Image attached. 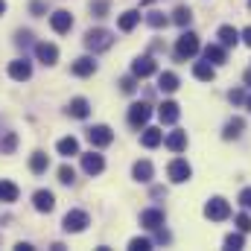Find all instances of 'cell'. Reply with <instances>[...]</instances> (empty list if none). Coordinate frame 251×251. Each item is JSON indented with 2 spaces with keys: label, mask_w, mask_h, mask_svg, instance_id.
Segmentation results:
<instances>
[{
  "label": "cell",
  "mask_w": 251,
  "mask_h": 251,
  "mask_svg": "<svg viewBox=\"0 0 251 251\" xmlns=\"http://www.w3.org/2000/svg\"><path fill=\"white\" fill-rule=\"evenodd\" d=\"M246 85H251V70L246 73Z\"/></svg>",
  "instance_id": "42"
},
{
  "label": "cell",
  "mask_w": 251,
  "mask_h": 251,
  "mask_svg": "<svg viewBox=\"0 0 251 251\" xmlns=\"http://www.w3.org/2000/svg\"><path fill=\"white\" fill-rule=\"evenodd\" d=\"M50 26H53L56 32H70V26H73V15L64 12V9L53 12V15H50Z\"/></svg>",
  "instance_id": "14"
},
{
  "label": "cell",
  "mask_w": 251,
  "mask_h": 251,
  "mask_svg": "<svg viewBox=\"0 0 251 251\" xmlns=\"http://www.w3.org/2000/svg\"><path fill=\"white\" fill-rule=\"evenodd\" d=\"M128 249L131 251H149L152 249V240H146V237H134V240L128 243Z\"/></svg>",
  "instance_id": "34"
},
{
  "label": "cell",
  "mask_w": 251,
  "mask_h": 251,
  "mask_svg": "<svg viewBox=\"0 0 251 251\" xmlns=\"http://www.w3.org/2000/svg\"><path fill=\"white\" fill-rule=\"evenodd\" d=\"M170 181H176V184H184L190 176H193V170H190V164L184 161V158H176L173 164H170Z\"/></svg>",
  "instance_id": "8"
},
{
  "label": "cell",
  "mask_w": 251,
  "mask_h": 251,
  "mask_svg": "<svg viewBox=\"0 0 251 251\" xmlns=\"http://www.w3.org/2000/svg\"><path fill=\"white\" fill-rule=\"evenodd\" d=\"M204 59L210 64H222L225 62V47H222V44H207V47H204Z\"/></svg>",
  "instance_id": "26"
},
{
  "label": "cell",
  "mask_w": 251,
  "mask_h": 251,
  "mask_svg": "<svg viewBox=\"0 0 251 251\" xmlns=\"http://www.w3.org/2000/svg\"><path fill=\"white\" fill-rule=\"evenodd\" d=\"M15 146H18V137H15L12 131H6V134L0 137V152H6V155H9V152H15Z\"/></svg>",
  "instance_id": "32"
},
{
  "label": "cell",
  "mask_w": 251,
  "mask_h": 251,
  "mask_svg": "<svg viewBox=\"0 0 251 251\" xmlns=\"http://www.w3.org/2000/svg\"><path fill=\"white\" fill-rule=\"evenodd\" d=\"M199 53V35L196 32H181L178 44H176V56L178 59H193Z\"/></svg>",
  "instance_id": "2"
},
{
  "label": "cell",
  "mask_w": 251,
  "mask_h": 251,
  "mask_svg": "<svg viewBox=\"0 0 251 251\" xmlns=\"http://www.w3.org/2000/svg\"><path fill=\"white\" fill-rule=\"evenodd\" d=\"M190 21H193V12H190L187 6H178V9L173 12V24H178V26H187Z\"/></svg>",
  "instance_id": "30"
},
{
  "label": "cell",
  "mask_w": 251,
  "mask_h": 251,
  "mask_svg": "<svg viewBox=\"0 0 251 251\" xmlns=\"http://www.w3.org/2000/svg\"><path fill=\"white\" fill-rule=\"evenodd\" d=\"M94 70H97V62H94L91 56H82V59L73 62V73H76V76H91Z\"/></svg>",
  "instance_id": "23"
},
{
  "label": "cell",
  "mask_w": 251,
  "mask_h": 251,
  "mask_svg": "<svg viewBox=\"0 0 251 251\" xmlns=\"http://www.w3.org/2000/svg\"><path fill=\"white\" fill-rule=\"evenodd\" d=\"M243 246H246L243 231H240V234H228V237H225V249H243Z\"/></svg>",
  "instance_id": "33"
},
{
  "label": "cell",
  "mask_w": 251,
  "mask_h": 251,
  "mask_svg": "<svg viewBox=\"0 0 251 251\" xmlns=\"http://www.w3.org/2000/svg\"><path fill=\"white\" fill-rule=\"evenodd\" d=\"M216 35H219V44H222V47H237V44H240V32H237L234 26H219Z\"/></svg>",
  "instance_id": "19"
},
{
  "label": "cell",
  "mask_w": 251,
  "mask_h": 251,
  "mask_svg": "<svg viewBox=\"0 0 251 251\" xmlns=\"http://www.w3.org/2000/svg\"><path fill=\"white\" fill-rule=\"evenodd\" d=\"M82 170H85L88 176H100V173L105 170V161H102V155H97V152H88V155H82Z\"/></svg>",
  "instance_id": "9"
},
{
  "label": "cell",
  "mask_w": 251,
  "mask_h": 251,
  "mask_svg": "<svg viewBox=\"0 0 251 251\" xmlns=\"http://www.w3.org/2000/svg\"><path fill=\"white\" fill-rule=\"evenodd\" d=\"M204 216L207 219H213V222H222V219H228L231 216V204L225 201V199H210L207 204H204Z\"/></svg>",
  "instance_id": "3"
},
{
  "label": "cell",
  "mask_w": 251,
  "mask_h": 251,
  "mask_svg": "<svg viewBox=\"0 0 251 251\" xmlns=\"http://www.w3.org/2000/svg\"><path fill=\"white\" fill-rule=\"evenodd\" d=\"M3 12H6V3H3V0H0V15H3Z\"/></svg>",
  "instance_id": "43"
},
{
  "label": "cell",
  "mask_w": 251,
  "mask_h": 251,
  "mask_svg": "<svg viewBox=\"0 0 251 251\" xmlns=\"http://www.w3.org/2000/svg\"><path fill=\"white\" fill-rule=\"evenodd\" d=\"M140 225H143V228H149V231L161 228V225H164V210H158V207L143 210V213H140Z\"/></svg>",
  "instance_id": "11"
},
{
  "label": "cell",
  "mask_w": 251,
  "mask_h": 251,
  "mask_svg": "<svg viewBox=\"0 0 251 251\" xmlns=\"http://www.w3.org/2000/svg\"><path fill=\"white\" fill-rule=\"evenodd\" d=\"M246 105H249V111H251V97H249V100H246Z\"/></svg>",
  "instance_id": "44"
},
{
  "label": "cell",
  "mask_w": 251,
  "mask_h": 251,
  "mask_svg": "<svg viewBox=\"0 0 251 251\" xmlns=\"http://www.w3.org/2000/svg\"><path fill=\"white\" fill-rule=\"evenodd\" d=\"M111 44H114V35H111L108 29H91V32L85 35V47L94 50V53H102V50H108Z\"/></svg>",
  "instance_id": "1"
},
{
  "label": "cell",
  "mask_w": 251,
  "mask_h": 251,
  "mask_svg": "<svg viewBox=\"0 0 251 251\" xmlns=\"http://www.w3.org/2000/svg\"><path fill=\"white\" fill-rule=\"evenodd\" d=\"M146 24H149V26H155V29H161V26H167V24H170V18H167L164 12H149V15H146Z\"/></svg>",
  "instance_id": "31"
},
{
  "label": "cell",
  "mask_w": 251,
  "mask_h": 251,
  "mask_svg": "<svg viewBox=\"0 0 251 251\" xmlns=\"http://www.w3.org/2000/svg\"><path fill=\"white\" fill-rule=\"evenodd\" d=\"M137 21H140V15H137L134 9H128V12H123V15H120V21H117V26H120L123 32H131V29L137 26Z\"/></svg>",
  "instance_id": "27"
},
{
  "label": "cell",
  "mask_w": 251,
  "mask_h": 251,
  "mask_svg": "<svg viewBox=\"0 0 251 251\" xmlns=\"http://www.w3.org/2000/svg\"><path fill=\"white\" fill-rule=\"evenodd\" d=\"M234 222H237V228H240L243 234H249V231H251V216H249V213H240Z\"/></svg>",
  "instance_id": "36"
},
{
  "label": "cell",
  "mask_w": 251,
  "mask_h": 251,
  "mask_svg": "<svg viewBox=\"0 0 251 251\" xmlns=\"http://www.w3.org/2000/svg\"><path fill=\"white\" fill-rule=\"evenodd\" d=\"M158 88H161L164 94L178 91V76H176V73H170V70H167V73H161V76H158Z\"/></svg>",
  "instance_id": "24"
},
{
  "label": "cell",
  "mask_w": 251,
  "mask_h": 251,
  "mask_svg": "<svg viewBox=\"0 0 251 251\" xmlns=\"http://www.w3.org/2000/svg\"><path fill=\"white\" fill-rule=\"evenodd\" d=\"M0 201H18V184L0 181Z\"/></svg>",
  "instance_id": "29"
},
{
  "label": "cell",
  "mask_w": 251,
  "mask_h": 251,
  "mask_svg": "<svg viewBox=\"0 0 251 251\" xmlns=\"http://www.w3.org/2000/svg\"><path fill=\"white\" fill-rule=\"evenodd\" d=\"M167 146H170L173 152H184V149H187V131H170Z\"/></svg>",
  "instance_id": "25"
},
{
  "label": "cell",
  "mask_w": 251,
  "mask_h": 251,
  "mask_svg": "<svg viewBox=\"0 0 251 251\" xmlns=\"http://www.w3.org/2000/svg\"><path fill=\"white\" fill-rule=\"evenodd\" d=\"M9 76L18 79V82H26L32 76V64L26 62V59H15V62L9 64Z\"/></svg>",
  "instance_id": "12"
},
{
  "label": "cell",
  "mask_w": 251,
  "mask_h": 251,
  "mask_svg": "<svg viewBox=\"0 0 251 251\" xmlns=\"http://www.w3.org/2000/svg\"><path fill=\"white\" fill-rule=\"evenodd\" d=\"M35 56H38V62H44V64H56V62H59V47H56V44L41 41V44L35 47Z\"/></svg>",
  "instance_id": "15"
},
{
  "label": "cell",
  "mask_w": 251,
  "mask_h": 251,
  "mask_svg": "<svg viewBox=\"0 0 251 251\" xmlns=\"http://www.w3.org/2000/svg\"><path fill=\"white\" fill-rule=\"evenodd\" d=\"M155 70H158V64H155L152 56H140V59L131 62V76H134V79H146V76H152Z\"/></svg>",
  "instance_id": "7"
},
{
  "label": "cell",
  "mask_w": 251,
  "mask_h": 251,
  "mask_svg": "<svg viewBox=\"0 0 251 251\" xmlns=\"http://www.w3.org/2000/svg\"><path fill=\"white\" fill-rule=\"evenodd\" d=\"M88 225H91V219H88L85 210H67V216H64V231L67 234H82Z\"/></svg>",
  "instance_id": "4"
},
{
  "label": "cell",
  "mask_w": 251,
  "mask_h": 251,
  "mask_svg": "<svg viewBox=\"0 0 251 251\" xmlns=\"http://www.w3.org/2000/svg\"><path fill=\"white\" fill-rule=\"evenodd\" d=\"M249 6H251V0H249Z\"/></svg>",
  "instance_id": "46"
},
{
  "label": "cell",
  "mask_w": 251,
  "mask_h": 251,
  "mask_svg": "<svg viewBox=\"0 0 251 251\" xmlns=\"http://www.w3.org/2000/svg\"><path fill=\"white\" fill-rule=\"evenodd\" d=\"M240 38H243V44H249L251 47V26H246V29L240 32Z\"/></svg>",
  "instance_id": "41"
},
{
  "label": "cell",
  "mask_w": 251,
  "mask_h": 251,
  "mask_svg": "<svg viewBox=\"0 0 251 251\" xmlns=\"http://www.w3.org/2000/svg\"><path fill=\"white\" fill-rule=\"evenodd\" d=\"M47 167H50V158H47L44 152H35V155L29 158V170H32V173H44Z\"/></svg>",
  "instance_id": "28"
},
{
  "label": "cell",
  "mask_w": 251,
  "mask_h": 251,
  "mask_svg": "<svg viewBox=\"0 0 251 251\" xmlns=\"http://www.w3.org/2000/svg\"><path fill=\"white\" fill-rule=\"evenodd\" d=\"M228 100H231V102H243V100H246V94H243V91H231V94H228Z\"/></svg>",
  "instance_id": "40"
},
{
  "label": "cell",
  "mask_w": 251,
  "mask_h": 251,
  "mask_svg": "<svg viewBox=\"0 0 251 251\" xmlns=\"http://www.w3.org/2000/svg\"><path fill=\"white\" fill-rule=\"evenodd\" d=\"M140 143H143L146 149H155V146H161V143H164V131H161V128H143Z\"/></svg>",
  "instance_id": "20"
},
{
  "label": "cell",
  "mask_w": 251,
  "mask_h": 251,
  "mask_svg": "<svg viewBox=\"0 0 251 251\" xmlns=\"http://www.w3.org/2000/svg\"><path fill=\"white\" fill-rule=\"evenodd\" d=\"M243 128H246V120H243V117H234V120H228V123H225L222 137H225V140H234V137H240V134H243Z\"/></svg>",
  "instance_id": "22"
},
{
  "label": "cell",
  "mask_w": 251,
  "mask_h": 251,
  "mask_svg": "<svg viewBox=\"0 0 251 251\" xmlns=\"http://www.w3.org/2000/svg\"><path fill=\"white\" fill-rule=\"evenodd\" d=\"M158 117H161V123L173 126L178 117H181V108H178V102H173V100H167L161 108H158Z\"/></svg>",
  "instance_id": "13"
},
{
  "label": "cell",
  "mask_w": 251,
  "mask_h": 251,
  "mask_svg": "<svg viewBox=\"0 0 251 251\" xmlns=\"http://www.w3.org/2000/svg\"><path fill=\"white\" fill-rule=\"evenodd\" d=\"M193 76H196V79H201V82H210V79L216 76V64H210L207 59H204V62H196Z\"/></svg>",
  "instance_id": "18"
},
{
  "label": "cell",
  "mask_w": 251,
  "mask_h": 251,
  "mask_svg": "<svg viewBox=\"0 0 251 251\" xmlns=\"http://www.w3.org/2000/svg\"><path fill=\"white\" fill-rule=\"evenodd\" d=\"M67 114H70V117H76V120H85V117L91 114V105H88V100H82V97L70 100V105H67Z\"/></svg>",
  "instance_id": "16"
},
{
  "label": "cell",
  "mask_w": 251,
  "mask_h": 251,
  "mask_svg": "<svg viewBox=\"0 0 251 251\" xmlns=\"http://www.w3.org/2000/svg\"><path fill=\"white\" fill-rule=\"evenodd\" d=\"M240 204H243L246 210H251V187H249V190H243V193H240Z\"/></svg>",
  "instance_id": "39"
},
{
  "label": "cell",
  "mask_w": 251,
  "mask_h": 251,
  "mask_svg": "<svg viewBox=\"0 0 251 251\" xmlns=\"http://www.w3.org/2000/svg\"><path fill=\"white\" fill-rule=\"evenodd\" d=\"M73 178H76L73 167H67V164H64L62 170H59V181H62V184H73Z\"/></svg>",
  "instance_id": "35"
},
{
  "label": "cell",
  "mask_w": 251,
  "mask_h": 251,
  "mask_svg": "<svg viewBox=\"0 0 251 251\" xmlns=\"http://www.w3.org/2000/svg\"><path fill=\"white\" fill-rule=\"evenodd\" d=\"M131 176H134L140 184H149V181H152V176H155V170H152V164H149V161H137V164H134V170H131Z\"/></svg>",
  "instance_id": "17"
},
{
  "label": "cell",
  "mask_w": 251,
  "mask_h": 251,
  "mask_svg": "<svg viewBox=\"0 0 251 251\" xmlns=\"http://www.w3.org/2000/svg\"><path fill=\"white\" fill-rule=\"evenodd\" d=\"M149 117H152V105H149V102H134V105L128 108V123L134 126V128L146 126Z\"/></svg>",
  "instance_id": "5"
},
{
  "label": "cell",
  "mask_w": 251,
  "mask_h": 251,
  "mask_svg": "<svg viewBox=\"0 0 251 251\" xmlns=\"http://www.w3.org/2000/svg\"><path fill=\"white\" fill-rule=\"evenodd\" d=\"M120 88H123L126 94H134V88H137V85H134V76H126V79H120Z\"/></svg>",
  "instance_id": "37"
},
{
  "label": "cell",
  "mask_w": 251,
  "mask_h": 251,
  "mask_svg": "<svg viewBox=\"0 0 251 251\" xmlns=\"http://www.w3.org/2000/svg\"><path fill=\"white\" fill-rule=\"evenodd\" d=\"M149 3H155V0H143V6H149Z\"/></svg>",
  "instance_id": "45"
},
{
  "label": "cell",
  "mask_w": 251,
  "mask_h": 251,
  "mask_svg": "<svg viewBox=\"0 0 251 251\" xmlns=\"http://www.w3.org/2000/svg\"><path fill=\"white\" fill-rule=\"evenodd\" d=\"M105 12H108V3H105V0H97V3H94V15H97V18H102Z\"/></svg>",
  "instance_id": "38"
},
{
  "label": "cell",
  "mask_w": 251,
  "mask_h": 251,
  "mask_svg": "<svg viewBox=\"0 0 251 251\" xmlns=\"http://www.w3.org/2000/svg\"><path fill=\"white\" fill-rule=\"evenodd\" d=\"M56 149H59V155L64 158H70V155H79V140L70 134V137H62L59 143H56Z\"/></svg>",
  "instance_id": "21"
},
{
  "label": "cell",
  "mask_w": 251,
  "mask_h": 251,
  "mask_svg": "<svg viewBox=\"0 0 251 251\" xmlns=\"http://www.w3.org/2000/svg\"><path fill=\"white\" fill-rule=\"evenodd\" d=\"M32 204H35V210H38V213H50V210L56 207V199H53V193H50V190H38V193L32 196Z\"/></svg>",
  "instance_id": "10"
},
{
  "label": "cell",
  "mask_w": 251,
  "mask_h": 251,
  "mask_svg": "<svg viewBox=\"0 0 251 251\" xmlns=\"http://www.w3.org/2000/svg\"><path fill=\"white\" fill-rule=\"evenodd\" d=\"M88 140H91V146L102 149V146H108L114 140V131L108 126H94V128H88Z\"/></svg>",
  "instance_id": "6"
}]
</instances>
